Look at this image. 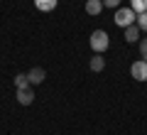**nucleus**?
Segmentation results:
<instances>
[{
	"instance_id": "obj_1",
	"label": "nucleus",
	"mask_w": 147,
	"mask_h": 135,
	"mask_svg": "<svg viewBox=\"0 0 147 135\" xmlns=\"http://www.w3.org/2000/svg\"><path fill=\"white\" fill-rule=\"evenodd\" d=\"M113 20H115V25H118V27H123V30H125V27L135 25L137 12L132 10V7H118V10H115V17H113Z\"/></svg>"
},
{
	"instance_id": "obj_2",
	"label": "nucleus",
	"mask_w": 147,
	"mask_h": 135,
	"mask_svg": "<svg viewBox=\"0 0 147 135\" xmlns=\"http://www.w3.org/2000/svg\"><path fill=\"white\" fill-rule=\"evenodd\" d=\"M88 42H91V49H93L96 54L105 52V49H108V44H110V42H108V35H105L103 30H96L93 35H91V39H88Z\"/></svg>"
},
{
	"instance_id": "obj_3",
	"label": "nucleus",
	"mask_w": 147,
	"mask_h": 135,
	"mask_svg": "<svg viewBox=\"0 0 147 135\" xmlns=\"http://www.w3.org/2000/svg\"><path fill=\"white\" fill-rule=\"evenodd\" d=\"M130 76L135 81H147V62L145 59H140V62H135L130 66Z\"/></svg>"
},
{
	"instance_id": "obj_4",
	"label": "nucleus",
	"mask_w": 147,
	"mask_h": 135,
	"mask_svg": "<svg viewBox=\"0 0 147 135\" xmlns=\"http://www.w3.org/2000/svg\"><path fill=\"white\" fill-rule=\"evenodd\" d=\"M32 101H34V91H32V83H30V86H22V88H17V103H22V106H30Z\"/></svg>"
},
{
	"instance_id": "obj_5",
	"label": "nucleus",
	"mask_w": 147,
	"mask_h": 135,
	"mask_svg": "<svg viewBox=\"0 0 147 135\" xmlns=\"http://www.w3.org/2000/svg\"><path fill=\"white\" fill-rule=\"evenodd\" d=\"M27 79H30V83H32V86H39V83H42L44 79H47V71H44L42 66H34V69H30Z\"/></svg>"
},
{
	"instance_id": "obj_6",
	"label": "nucleus",
	"mask_w": 147,
	"mask_h": 135,
	"mask_svg": "<svg viewBox=\"0 0 147 135\" xmlns=\"http://www.w3.org/2000/svg\"><path fill=\"white\" fill-rule=\"evenodd\" d=\"M103 10V0H86V12L88 15H98Z\"/></svg>"
},
{
	"instance_id": "obj_7",
	"label": "nucleus",
	"mask_w": 147,
	"mask_h": 135,
	"mask_svg": "<svg viewBox=\"0 0 147 135\" xmlns=\"http://www.w3.org/2000/svg\"><path fill=\"white\" fill-rule=\"evenodd\" d=\"M57 3H59V0H34V7H37V10H42V12H49V10L57 7Z\"/></svg>"
},
{
	"instance_id": "obj_8",
	"label": "nucleus",
	"mask_w": 147,
	"mask_h": 135,
	"mask_svg": "<svg viewBox=\"0 0 147 135\" xmlns=\"http://www.w3.org/2000/svg\"><path fill=\"white\" fill-rule=\"evenodd\" d=\"M135 39H140V27L137 25L125 27V42H135Z\"/></svg>"
},
{
	"instance_id": "obj_9",
	"label": "nucleus",
	"mask_w": 147,
	"mask_h": 135,
	"mask_svg": "<svg viewBox=\"0 0 147 135\" xmlns=\"http://www.w3.org/2000/svg\"><path fill=\"white\" fill-rule=\"evenodd\" d=\"M88 66H91V71H103V69H105V59L100 57V54H96V57L91 59Z\"/></svg>"
},
{
	"instance_id": "obj_10",
	"label": "nucleus",
	"mask_w": 147,
	"mask_h": 135,
	"mask_svg": "<svg viewBox=\"0 0 147 135\" xmlns=\"http://www.w3.org/2000/svg\"><path fill=\"white\" fill-rule=\"evenodd\" d=\"M130 7L140 15V12H147V0H130Z\"/></svg>"
},
{
	"instance_id": "obj_11",
	"label": "nucleus",
	"mask_w": 147,
	"mask_h": 135,
	"mask_svg": "<svg viewBox=\"0 0 147 135\" xmlns=\"http://www.w3.org/2000/svg\"><path fill=\"white\" fill-rule=\"evenodd\" d=\"M22 86H30L27 74H17V76H15V88H22Z\"/></svg>"
},
{
	"instance_id": "obj_12",
	"label": "nucleus",
	"mask_w": 147,
	"mask_h": 135,
	"mask_svg": "<svg viewBox=\"0 0 147 135\" xmlns=\"http://www.w3.org/2000/svg\"><path fill=\"white\" fill-rule=\"evenodd\" d=\"M137 27H140L142 32H147V12H140V15H137Z\"/></svg>"
},
{
	"instance_id": "obj_13",
	"label": "nucleus",
	"mask_w": 147,
	"mask_h": 135,
	"mask_svg": "<svg viewBox=\"0 0 147 135\" xmlns=\"http://www.w3.org/2000/svg\"><path fill=\"white\" fill-rule=\"evenodd\" d=\"M140 57L147 62V39H142V42H140Z\"/></svg>"
},
{
	"instance_id": "obj_14",
	"label": "nucleus",
	"mask_w": 147,
	"mask_h": 135,
	"mask_svg": "<svg viewBox=\"0 0 147 135\" xmlns=\"http://www.w3.org/2000/svg\"><path fill=\"white\" fill-rule=\"evenodd\" d=\"M120 0H103V7H118Z\"/></svg>"
}]
</instances>
